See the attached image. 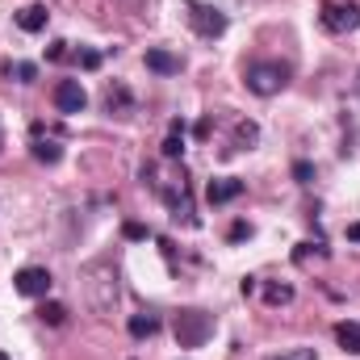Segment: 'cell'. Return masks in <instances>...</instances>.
<instances>
[{
  "label": "cell",
  "mask_w": 360,
  "mask_h": 360,
  "mask_svg": "<svg viewBox=\"0 0 360 360\" xmlns=\"http://www.w3.org/2000/svg\"><path fill=\"white\" fill-rule=\"evenodd\" d=\"M243 80H248V89L256 92V96H276V92L289 84V68L276 63V59H264V63H252Z\"/></svg>",
  "instance_id": "cell-1"
},
{
  "label": "cell",
  "mask_w": 360,
  "mask_h": 360,
  "mask_svg": "<svg viewBox=\"0 0 360 360\" xmlns=\"http://www.w3.org/2000/svg\"><path fill=\"white\" fill-rule=\"evenodd\" d=\"M214 335V319L205 310H180L176 314V344L180 348H201Z\"/></svg>",
  "instance_id": "cell-2"
},
{
  "label": "cell",
  "mask_w": 360,
  "mask_h": 360,
  "mask_svg": "<svg viewBox=\"0 0 360 360\" xmlns=\"http://www.w3.org/2000/svg\"><path fill=\"white\" fill-rule=\"evenodd\" d=\"M188 25L201 38H222L226 34V13L214 8V4H188Z\"/></svg>",
  "instance_id": "cell-3"
},
{
  "label": "cell",
  "mask_w": 360,
  "mask_h": 360,
  "mask_svg": "<svg viewBox=\"0 0 360 360\" xmlns=\"http://www.w3.org/2000/svg\"><path fill=\"white\" fill-rule=\"evenodd\" d=\"M323 25L331 34H348L360 25V4H323Z\"/></svg>",
  "instance_id": "cell-4"
},
{
  "label": "cell",
  "mask_w": 360,
  "mask_h": 360,
  "mask_svg": "<svg viewBox=\"0 0 360 360\" xmlns=\"http://www.w3.org/2000/svg\"><path fill=\"white\" fill-rule=\"evenodd\" d=\"M84 105H89V92L80 80H59L55 84V109L59 113H84Z\"/></svg>",
  "instance_id": "cell-5"
},
{
  "label": "cell",
  "mask_w": 360,
  "mask_h": 360,
  "mask_svg": "<svg viewBox=\"0 0 360 360\" xmlns=\"http://www.w3.org/2000/svg\"><path fill=\"white\" fill-rule=\"evenodd\" d=\"M13 289L21 297H46L51 293V272L46 269H21L13 276Z\"/></svg>",
  "instance_id": "cell-6"
},
{
  "label": "cell",
  "mask_w": 360,
  "mask_h": 360,
  "mask_svg": "<svg viewBox=\"0 0 360 360\" xmlns=\"http://www.w3.org/2000/svg\"><path fill=\"white\" fill-rule=\"evenodd\" d=\"M205 197H210V205H226V201H235V197H243V180L239 176H218L205 184Z\"/></svg>",
  "instance_id": "cell-7"
},
{
  "label": "cell",
  "mask_w": 360,
  "mask_h": 360,
  "mask_svg": "<svg viewBox=\"0 0 360 360\" xmlns=\"http://www.w3.org/2000/svg\"><path fill=\"white\" fill-rule=\"evenodd\" d=\"M46 17H51L46 4H25V8L17 13V25H21L25 34H42V30H46Z\"/></svg>",
  "instance_id": "cell-8"
},
{
  "label": "cell",
  "mask_w": 360,
  "mask_h": 360,
  "mask_svg": "<svg viewBox=\"0 0 360 360\" xmlns=\"http://www.w3.org/2000/svg\"><path fill=\"white\" fill-rule=\"evenodd\" d=\"M147 68H151L155 76H176V72H180V59L172 55V51L151 46V51H147Z\"/></svg>",
  "instance_id": "cell-9"
},
{
  "label": "cell",
  "mask_w": 360,
  "mask_h": 360,
  "mask_svg": "<svg viewBox=\"0 0 360 360\" xmlns=\"http://www.w3.org/2000/svg\"><path fill=\"white\" fill-rule=\"evenodd\" d=\"M30 151H34V160H38V164H59V160H63V147H59L55 139H42V134H34Z\"/></svg>",
  "instance_id": "cell-10"
},
{
  "label": "cell",
  "mask_w": 360,
  "mask_h": 360,
  "mask_svg": "<svg viewBox=\"0 0 360 360\" xmlns=\"http://www.w3.org/2000/svg\"><path fill=\"white\" fill-rule=\"evenodd\" d=\"M335 340H340V348H344L348 356H360V323H352V319L340 323V327H335Z\"/></svg>",
  "instance_id": "cell-11"
},
{
  "label": "cell",
  "mask_w": 360,
  "mask_h": 360,
  "mask_svg": "<svg viewBox=\"0 0 360 360\" xmlns=\"http://www.w3.org/2000/svg\"><path fill=\"white\" fill-rule=\"evenodd\" d=\"M126 327H130V335H134V340H151V335L160 331V314H130V323H126Z\"/></svg>",
  "instance_id": "cell-12"
},
{
  "label": "cell",
  "mask_w": 360,
  "mask_h": 360,
  "mask_svg": "<svg viewBox=\"0 0 360 360\" xmlns=\"http://www.w3.org/2000/svg\"><path fill=\"white\" fill-rule=\"evenodd\" d=\"M180 151H184V122H172L164 139V160H180Z\"/></svg>",
  "instance_id": "cell-13"
},
{
  "label": "cell",
  "mask_w": 360,
  "mask_h": 360,
  "mask_svg": "<svg viewBox=\"0 0 360 360\" xmlns=\"http://www.w3.org/2000/svg\"><path fill=\"white\" fill-rule=\"evenodd\" d=\"M38 319L51 323V327H63V323H68V306H63V302H46V306L38 310Z\"/></svg>",
  "instance_id": "cell-14"
},
{
  "label": "cell",
  "mask_w": 360,
  "mask_h": 360,
  "mask_svg": "<svg viewBox=\"0 0 360 360\" xmlns=\"http://www.w3.org/2000/svg\"><path fill=\"white\" fill-rule=\"evenodd\" d=\"M264 302H269V306H285V302H293V285H269V289H264Z\"/></svg>",
  "instance_id": "cell-15"
},
{
  "label": "cell",
  "mask_w": 360,
  "mask_h": 360,
  "mask_svg": "<svg viewBox=\"0 0 360 360\" xmlns=\"http://www.w3.org/2000/svg\"><path fill=\"white\" fill-rule=\"evenodd\" d=\"M105 105H109V113H113V109H126V105H130V92H126V89H109Z\"/></svg>",
  "instance_id": "cell-16"
},
{
  "label": "cell",
  "mask_w": 360,
  "mask_h": 360,
  "mask_svg": "<svg viewBox=\"0 0 360 360\" xmlns=\"http://www.w3.org/2000/svg\"><path fill=\"white\" fill-rule=\"evenodd\" d=\"M293 180H297V184H310V180H314V164H310V160H297V164H293Z\"/></svg>",
  "instance_id": "cell-17"
},
{
  "label": "cell",
  "mask_w": 360,
  "mask_h": 360,
  "mask_svg": "<svg viewBox=\"0 0 360 360\" xmlns=\"http://www.w3.org/2000/svg\"><path fill=\"white\" fill-rule=\"evenodd\" d=\"M122 235H126V239H134V243H143L151 231H147V226H139V222H126V226H122Z\"/></svg>",
  "instance_id": "cell-18"
},
{
  "label": "cell",
  "mask_w": 360,
  "mask_h": 360,
  "mask_svg": "<svg viewBox=\"0 0 360 360\" xmlns=\"http://www.w3.org/2000/svg\"><path fill=\"white\" fill-rule=\"evenodd\" d=\"M226 239H231V243H243V239H252V222H235Z\"/></svg>",
  "instance_id": "cell-19"
},
{
  "label": "cell",
  "mask_w": 360,
  "mask_h": 360,
  "mask_svg": "<svg viewBox=\"0 0 360 360\" xmlns=\"http://www.w3.org/2000/svg\"><path fill=\"white\" fill-rule=\"evenodd\" d=\"M80 68H84V72H96V68H101V55H96V51H84V55H80Z\"/></svg>",
  "instance_id": "cell-20"
},
{
  "label": "cell",
  "mask_w": 360,
  "mask_h": 360,
  "mask_svg": "<svg viewBox=\"0 0 360 360\" xmlns=\"http://www.w3.org/2000/svg\"><path fill=\"white\" fill-rule=\"evenodd\" d=\"M46 59H51V63H59V59H68V42H51V51H46Z\"/></svg>",
  "instance_id": "cell-21"
},
{
  "label": "cell",
  "mask_w": 360,
  "mask_h": 360,
  "mask_svg": "<svg viewBox=\"0 0 360 360\" xmlns=\"http://www.w3.org/2000/svg\"><path fill=\"white\" fill-rule=\"evenodd\" d=\"M34 76H38V68H34V63H17V80H21V84H30Z\"/></svg>",
  "instance_id": "cell-22"
},
{
  "label": "cell",
  "mask_w": 360,
  "mask_h": 360,
  "mask_svg": "<svg viewBox=\"0 0 360 360\" xmlns=\"http://www.w3.org/2000/svg\"><path fill=\"white\" fill-rule=\"evenodd\" d=\"M256 134H260V130H256L252 122H243V126H239V143H256Z\"/></svg>",
  "instance_id": "cell-23"
},
{
  "label": "cell",
  "mask_w": 360,
  "mask_h": 360,
  "mask_svg": "<svg viewBox=\"0 0 360 360\" xmlns=\"http://www.w3.org/2000/svg\"><path fill=\"white\" fill-rule=\"evenodd\" d=\"M281 360H319V356H314V348H297V352H289V356H281Z\"/></svg>",
  "instance_id": "cell-24"
},
{
  "label": "cell",
  "mask_w": 360,
  "mask_h": 360,
  "mask_svg": "<svg viewBox=\"0 0 360 360\" xmlns=\"http://www.w3.org/2000/svg\"><path fill=\"white\" fill-rule=\"evenodd\" d=\"M348 239H352V243H360V222H352V226H348Z\"/></svg>",
  "instance_id": "cell-25"
},
{
  "label": "cell",
  "mask_w": 360,
  "mask_h": 360,
  "mask_svg": "<svg viewBox=\"0 0 360 360\" xmlns=\"http://www.w3.org/2000/svg\"><path fill=\"white\" fill-rule=\"evenodd\" d=\"M0 147H4V134H0Z\"/></svg>",
  "instance_id": "cell-26"
},
{
  "label": "cell",
  "mask_w": 360,
  "mask_h": 360,
  "mask_svg": "<svg viewBox=\"0 0 360 360\" xmlns=\"http://www.w3.org/2000/svg\"><path fill=\"white\" fill-rule=\"evenodd\" d=\"M0 360H8V356H4V352H0Z\"/></svg>",
  "instance_id": "cell-27"
}]
</instances>
